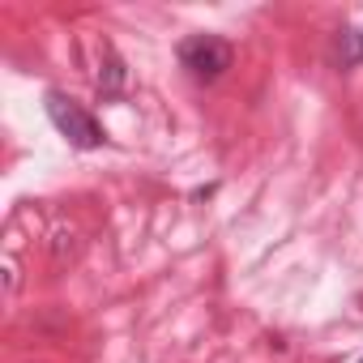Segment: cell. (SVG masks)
I'll list each match as a JSON object with an SVG mask.
<instances>
[{
    "instance_id": "cell-1",
    "label": "cell",
    "mask_w": 363,
    "mask_h": 363,
    "mask_svg": "<svg viewBox=\"0 0 363 363\" xmlns=\"http://www.w3.org/2000/svg\"><path fill=\"white\" fill-rule=\"evenodd\" d=\"M48 116H52L56 133L69 137V145H77V150H99V145L107 141L103 124H99L82 103H73V99L60 94V90H48Z\"/></svg>"
},
{
    "instance_id": "cell-2",
    "label": "cell",
    "mask_w": 363,
    "mask_h": 363,
    "mask_svg": "<svg viewBox=\"0 0 363 363\" xmlns=\"http://www.w3.org/2000/svg\"><path fill=\"white\" fill-rule=\"evenodd\" d=\"M231 60H235V52L218 35H189L179 43V65H184L197 82H218L231 69Z\"/></svg>"
},
{
    "instance_id": "cell-3",
    "label": "cell",
    "mask_w": 363,
    "mask_h": 363,
    "mask_svg": "<svg viewBox=\"0 0 363 363\" xmlns=\"http://www.w3.org/2000/svg\"><path fill=\"white\" fill-rule=\"evenodd\" d=\"M124 60L116 56V48H103V69H99V99H120L124 94Z\"/></svg>"
},
{
    "instance_id": "cell-4",
    "label": "cell",
    "mask_w": 363,
    "mask_h": 363,
    "mask_svg": "<svg viewBox=\"0 0 363 363\" xmlns=\"http://www.w3.org/2000/svg\"><path fill=\"white\" fill-rule=\"evenodd\" d=\"M337 56H342V69H354V65L363 60V35H359V30H342Z\"/></svg>"
},
{
    "instance_id": "cell-5",
    "label": "cell",
    "mask_w": 363,
    "mask_h": 363,
    "mask_svg": "<svg viewBox=\"0 0 363 363\" xmlns=\"http://www.w3.org/2000/svg\"><path fill=\"white\" fill-rule=\"evenodd\" d=\"M359 363H363V359H359Z\"/></svg>"
}]
</instances>
